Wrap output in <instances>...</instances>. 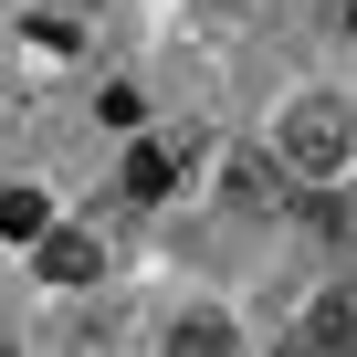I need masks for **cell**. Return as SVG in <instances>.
<instances>
[{"instance_id": "6da1fadb", "label": "cell", "mask_w": 357, "mask_h": 357, "mask_svg": "<svg viewBox=\"0 0 357 357\" xmlns=\"http://www.w3.org/2000/svg\"><path fill=\"white\" fill-rule=\"evenodd\" d=\"M273 147H284V168L336 178V168L357 158V116H347V95H294V105H284V126H273Z\"/></svg>"}, {"instance_id": "7a4b0ae2", "label": "cell", "mask_w": 357, "mask_h": 357, "mask_svg": "<svg viewBox=\"0 0 357 357\" xmlns=\"http://www.w3.org/2000/svg\"><path fill=\"white\" fill-rule=\"evenodd\" d=\"M305 357H357V284L315 294V315H305Z\"/></svg>"}, {"instance_id": "3957f363", "label": "cell", "mask_w": 357, "mask_h": 357, "mask_svg": "<svg viewBox=\"0 0 357 357\" xmlns=\"http://www.w3.org/2000/svg\"><path fill=\"white\" fill-rule=\"evenodd\" d=\"M32 263H43V284H95V273H105V242H95V231H74V221H63V231H53V242H43V252H32Z\"/></svg>"}, {"instance_id": "277c9868", "label": "cell", "mask_w": 357, "mask_h": 357, "mask_svg": "<svg viewBox=\"0 0 357 357\" xmlns=\"http://www.w3.org/2000/svg\"><path fill=\"white\" fill-rule=\"evenodd\" d=\"M168 357H242V336H231V315H211V305H190L168 326Z\"/></svg>"}, {"instance_id": "5b68a950", "label": "cell", "mask_w": 357, "mask_h": 357, "mask_svg": "<svg viewBox=\"0 0 357 357\" xmlns=\"http://www.w3.org/2000/svg\"><path fill=\"white\" fill-rule=\"evenodd\" d=\"M53 231H63V221H53V200H43V190H0V242H32V252H43Z\"/></svg>"}, {"instance_id": "8992f818", "label": "cell", "mask_w": 357, "mask_h": 357, "mask_svg": "<svg viewBox=\"0 0 357 357\" xmlns=\"http://www.w3.org/2000/svg\"><path fill=\"white\" fill-rule=\"evenodd\" d=\"M126 190H137V200H168V190H178V158H168V147H137V158H126Z\"/></svg>"}, {"instance_id": "52a82bcc", "label": "cell", "mask_w": 357, "mask_h": 357, "mask_svg": "<svg viewBox=\"0 0 357 357\" xmlns=\"http://www.w3.org/2000/svg\"><path fill=\"white\" fill-rule=\"evenodd\" d=\"M0 357H11V347H0Z\"/></svg>"}]
</instances>
